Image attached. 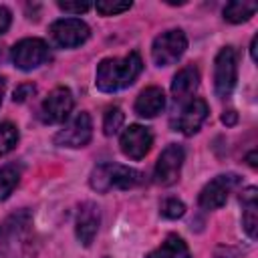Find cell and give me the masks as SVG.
<instances>
[{"label": "cell", "instance_id": "21", "mask_svg": "<svg viewBox=\"0 0 258 258\" xmlns=\"http://www.w3.org/2000/svg\"><path fill=\"white\" fill-rule=\"evenodd\" d=\"M18 143V129L16 125L8 123V121H2L0 123V155H6L10 153Z\"/></svg>", "mask_w": 258, "mask_h": 258}, {"label": "cell", "instance_id": "25", "mask_svg": "<svg viewBox=\"0 0 258 258\" xmlns=\"http://www.w3.org/2000/svg\"><path fill=\"white\" fill-rule=\"evenodd\" d=\"M58 8L62 12H69V14H83L91 8V2H71V0H64V2H58Z\"/></svg>", "mask_w": 258, "mask_h": 258}, {"label": "cell", "instance_id": "5", "mask_svg": "<svg viewBox=\"0 0 258 258\" xmlns=\"http://www.w3.org/2000/svg\"><path fill=\"white\" fill-rule=\"evenodd\" d=\"M187 48V36L183 30L173 28L161 32L151 44V58L157 67H169L177 62Z\"/></svg>", "mask_w": 258, "mask_h": 258}, {"label": "cell", "instance_id": "32", "mask_svg": "<svg viewBox=\"0 0 258 258\" xmlns=\"http://www.w3.org/2000/svg\"><path fill=\"white\" fill-rule=\"evenodd\" d=\"M4 91H6V81H4V77H0V105H2V97H4Z\"/></svg>", "mask_w": 258, "mask_h": 258}, {"label": "cell", "instance_id": "1", "mask_svg": "<svg viewBox=\"0 0 258 258\" xmlns=\"http://www.w3.org/2000/svg\"><path fill=\"white\" fill-rule=\"evenodd\" d=\"M38 240L32 228V216L22 210L0 224V258H34Z\"/></svg>", "mask_w": 258, "mask_h": 258}, {"label": "cell", "instance_id": "6", "mask_svg": "<svg viewBox=\"0 0 258 258\" xmlns=\"http://www.w3.org/2000/svg\"><path fill=\"white\" fill-rule=\"evenodd\" d=\"M10 58L16 69L32 71L50 58V50L42 38H22L12 46Z\"/></svg>", "mask_w": 258, "mask_h": 258}, {"label": "cell", "instance_id": "13", "mask_svg": "<svg viewBox=\"0 0 258 258\" xmlns=\"http://www.w3.org/2000/svg\"><path fill=\"white\" fill-rule=\"evenodd\" d=\"M99 224H101V212L97 208V204L93 202H85L79 206V212H77V220H75V234H77V240L89 248L99 232Z\"/></svg>", "mask_w": 258, "mask_h": 258}, {"label": "cell", "instance_id": "8", "mask_svg": "<svg viewBox=\"0 0 258 258\" xmlns=\"http://www.w3.org/2000/svg\"><path fill=\"white\" fill-rule=\"evenodd\" d=\"M73 105H75V99H73L71 89L69 87H56L44 97L38 115H40L42 123H46V125L64 123L73 111Z\"/></svg>", "mask_w": 258, "mask_h": 258}, {"label": "cell", "instance_id": "28", "mask_svg": "<svg viewBox=\"0 0 258 258\" xmlns=\"http://www.w3.org/2000/svg\"><path fill=\"white\" fill-rule=\"evenodd\" d=\"M214 258H238V250L232 246H218Z\"/></svg>", "mask_w": 258, "mask_h": 258}, {"label": "cell", "instance_id": "12", "mask_svg": "<svg viewBox=\"0 0 258 258\" xmlns=\"http://www.w3.org/2000/svg\"><path fill=\"white\" fill-rule=\"evenodd\" d=\"M119 145H121L123 155H127L129 159L139 161L149 153V149L153 145V135L145 125H137L135 123V125H129L121 133Z\"/></svg>", "mask_w": 258, "mask_h": 258}, {"label": "cell", "instance_id": "9", "mask_svg": "<svg viewBox=\"0 0 258 258\" xmlns=\"http://www.w3.org/2000/svg\"><path fill=\"white\" fill-rule=\"evenodd\" d=\"M48 32H50L52 42L56 46H60V48H77L91 34L87 22H83L81 18H60V20H54L50 24Z\"/></svg>", "mask_w": 258, "mask_h": 258}, {"label": "cell", "instance_id": "29", "mask_svg": "<svg viewBox=\"0 0 258 258\" xmlns=\"http://www.w3.org/2000/svg\"><path fill=\"white\" fill-rule=\"evenodd\" d=\"M222 123H224L226 127H232V125H236V123H238V113H236L234 109H230V111H224V115H222Z\"/></svg>", "mask_w": 258, "mask_h": 258}, {"label": "cell", "instance_id": "18", "mask_svg": "<svg viewBox=\"0 0 258 258\" xmlns=\"http://www.w3.org/2000/svg\"><path fill=\"white\" fill-rule=\"evenodd\" d=\"M145 258H189V248L177 234H169L161 246H157L153 252H149Z\"/></svg>", "mask_w": 258, "mask_h": 258}, {"label": "cell", "instance_id": "3", "mask_svg": "<svg viewBox=\"0 0 258 258\" xmlns=\"http://www.w3.org/2000/svg\"><path fill=\"white\" fill-rule=\"evenodd\" d=\"M145 175L129 165L121 163H99L89 177V183L95 191L107 194L111 189H131L141 185Z\"/></svg>", "mask_w": 258, "mask_h": 258}, {"label": "cell", "instance_id": "31", "mask_svg": "<svg viewBox=\"0 0 258 258\" xmlns=\"http://www.w3.org/2000/svg\"><path fill=\"white\" fill-rule=\"evenodd\" d=\"M250 56H252L254 62L258 60V36L252 38V44H250Z\"/></svg>", "mask_w": 258, "mask_h": 258}, {"label": "cell", "instance_id": "23", "mask_svg": "<svg viewBox=\"0 0 258 258\" xmlns=\"http://www.w3.org/2000/svg\"><path fill=\"white\" fill-rule=\"evenodd\" d=\"M159 214L167 220H177L185 214V204L177 198H165L159 206Z\"/></svg>", "mask_w": 258, "mask_h": 258}, {"label": "cell", "instance_id": "26", "mask_svg": "<svg viewBox=\"0 0 258 258\" xmlns=\"http://www.w3.org/2000/svg\"><path fill=\"white\" fill-rule=\"evenodd\" d=\"M36 93V85H32V83H24V85H18L16 87V91H14V95H12V101L14 103H24L28 97H32Z\"/></svg>", "mask_w": 258, "mask_h": 258}, {"label": "cell", "instance_id": "10", "mask_svg": "<svg viewBox=\"0 0 258 258\" xmlns=\"http://www.w3.org/2000/svg\"><path fill=\"white\" fill-rule=\"evenodd\" d=\"M238 185V175L236 173H222L216 175L212 181H208L200 196H198V204L204 210H218L228 202V196L232 194V189Z\"/></svg>", "mask_w": 258, "mask_h": 258}, {"label": "cell", "instance_id": "16", "mask_svg": "<svg viewBox=\"0 0 258 258\" xmlns=\"http://www.w3.org/2000/svg\"><path fill=\"white\" fill-rule=\"evenodd\" d=\"M165 107V95L159 87H147L143 89L137 99H135V113L139 117H145V119H151V117H157Z\"/></svg>", "mask_w": 258, "mask_h": 258}, {"label": "cell", "instance_id": "27", "mask_svg": "<svg viewBox=\"0 0 258 258\" xmlns=\"http://www.w3.org/2000/svg\"><path fill=\"white\" fill-rule=\"evenodd\" d=\"M10 22H12V12L6 6H0V34H4L10 28Z\"/></svg>", "mask_w": 258, "mask_h": 258}, {"label": "cell", "instance_id": "30", "mask_svg": "<svg viewBox=\"0 0 258 258\" xmlns=\"http://www.w3.org/2000/svg\"><path fill=\"white\" fill-rule=\"evenodd\" d=\"M256 159H258V153H256V149H252V151L246 155V163L256 169V167H258V161H256Z\"/></svg>", "mask_w": 258, "mask_h": 258}, {"label": "cell", "instance_id": "22", "mask_svg": "<svg viewBox=\"0 0 258 258\" xmlns=\"http://www.w3.org/2000/svg\"><path fill=\"white\" fill-rule=\"evenodd\" d=\"M123 123H125V113L119 107H109L103 117V133L111 137L123 127Z\"/></svg>", "mask_w": 258, "mask_h": 258}, {"label": "cell", "instance_id": "4", "mask_svg": "<svg viewBox=\"0 0 258 258\" xmlns=\"http://www.w3.org/2000/svg\"><path fill=\"white\" fill-rule=\"evenodd\" d=\"M238 81V52L234 46H224L214 60V89L220 99L230 97Z\"/></svg>", "mask_w": 258, "mask_h": 258}, {"label": "cell", "instance_id": "19", "mask_svg": "<svg viewBox=\"0 0 258 258\" xmlns=\"http://www.w3.org/2000/svg\"><path fill=\"white\" fill-rule=\"evenodd\" d=\"M256 10H258L256 2H230L224 6V20L232 24H242L250 20Z\"/></svg>", "mask_w": 258, "mask_h": 258}, {"label": "cell", "instance_id": "17", "mask_svg": "<svg viewBox=\"0 0 258 258\" xmlns=\"http://www.w3.org/2000/svg\"><path fill=\"white\" fill-rule=\"evenodd\" d=\"M240 204H242V226L244 232L254 240L258 234V189L256 187H246L240 194Z\"/></svg>", "mask_w": 258, "mask_h": 258}, {"label": "cell", "instance_id": "7", "mask_svg": "<svg viewBox=\"0 0 258 258\" xmlns=\"http://www.w3.org/2000/svg\"><path fill=\"white\" fill-rule=\"evenodd\" d=\"M93 137V123H91V115L81 111L77 113L62 129H58L52 137L54 145L58 147H73V149H79V147H85L89 145Z\"/></svg>", "mask_w": 258, "mask_h": 258}, {"label": "cell", "instance_id": "20", "mask_svg": "<svg viewBox=\"0 0 258 258\" xmlns=\"http://www.w3.org/2000/svg\"><path fill=\"white\" fill-rule=\"evenodd\" d=\"M18 181H20V167L18 165L10 163V165H4L0 169V202L10 198V194L18 185Z\"/></svg>", "mask_w": 258, "mask_h": 258}, {"label": "cell", "instance_id": "2", "mask_svg": "<svg viewBox=\"0 0 258 258\" xmlns=\"http://www.w3.org/2000/svg\"><path fill=\"white\" fill-rule=\"evenodd\" d=\"M141 71H143V60H141L139 52H135V50L123 58L109 56L99 62L97 75H95V85L103 93H115V91H121L129 85H133L137 81V77L141 75Z\"/></svg>", "mask_w": 258, "mask_h": 258}, {"label": "cell", "instance_id": "11", "mask_svg": "<svg viewBox=\"0 0 258 258\" xmlns=\"http://www.w3.org/2000/svg\"><path fill=\"white\" fill-rule=\"evenodd\" d=\"M183 159H185V151L181 145L177 143H169L157 157V163H155V181L159 185H171L179 179V173H181V165H183Z\"/></svg>", "mask_w": 258, "mask_h": 258}, {"label": "cell", "instance_id": "24", "mask_svg": "<svg viewBox=\"0 0 258 258\" xmlns=\"http://www.w3.org/2000/svg\"><path fill=\"white\" fill-rule=\"evenodd\" d=\"M95 8H97V12L99 14H103V16H115V14H121V12H125V10H129L131 8V2H117V0H101V2H97L95 4Z\"/></svg>", "mask_w": 258, "mask_h": 258}, {"label": "cell", "instance_id": "15", "mask_svg": "<svg viewBox=\"0 0 258 258\" xmlns=\"http://www.w3.org/2000/svg\"><path fill=\"white\" fill-rule=\"evenodd\" d=\"M198 85H200V71L194 67V64H187L183 69H179L175 75H173V81H171V97L175 103H187L191 101L194 93L198 91Z\"/></svg>", "mask_w": 258, "mask_h": 258}, {"label": "cell", "instance_id": "14", "mask_svg": "<svg viewBox=\"0 0 258 258\" xmlns=\"http://www.w3.org/2000/svg\"><path fill=\"white\" fill-rule=\"evenodd\" d=\"M208 103L204 99H191L187 103H183L181 107V113L177 117V121L173 123L175 125V131H181L183 135H194L200 131V127L204 125L206 117H208Z\"/></svg>", "mask_w": 258, "mask_h": 258}]
</instances>
